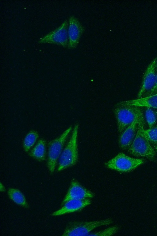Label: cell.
Masks as SVG:
<instances>
[{
    "label": "cell",
    "mask_w": 157,
    "mask_h": 236,
    "mask_svg": "<svg viewBox=\"0 0 157 236\" xmlns=\"http://www.w3.org/2000/svg\"><path fill=\"white\" fill-rule=\"evenodd\" d=\"M144 123L142 113L140 118L137 134L128 148V152L130 154L135 156L154 160L156 154L145 135Z\"/></svg>",
    "instance_id": "6da1fadb"
},
{
    "label": "cell",
    "mask_w": 157,
    "mask_h": 236,
    "mask_svg": "<svg viewBox=\"0 0 157 236\" xmlns=\"http://www.w3.org/2000/svg\"><path fill=\"white\" fill-rule=\"evenodd\" d=\"M79 128L75 125L70 138L66 147L62 151L59 158L57 170L61 171L73 166L77 163L78 159L77 137Z\"/></svg>",
    "instance_id": "7a4b0ae2"
},
{
    "label": "cell",
    "mask_w": 157,
    "mask_h": 236,
    "mask_svg": "<svg viewBox=\"0 0 157 236\" xmlns=\"http://www.w3.org/2000/svg\"><path fill=\"white\" fill-rule=\"evenodd\" d=\"M112 222L110 218L91 221H71L67 224L62 236H87L95 228L109 225Z\"/></svg>",
    "instance_id": "3957f363"
},
{
    "label": "cell",
    "mask_w": 157,
    "mask_h": 236,
    "mask_svg": "<svg viewBox=\"0 0 157 236\" xmlns=\"http://www.w3.org/2000/svg\"><path fill=\"white\" fill-rule=\"evenodd\" d=\"M139 108L138 106L128 104L125 101L116 105L114 112L119 132H122L133 122Z\"/></svg>",
    "instance_id": "277c9868"
},
{
    "label": "cell",
    "mask_w": 157,
    "mask_h": 236,
    "mask_svg": "<svg viewBox=\"0 0 157 236\" xmlns=\"http://www.w3.org/2000/svg\"><path fill=\"white\" fill-rule=\"evenodd\" d=\"M71 129V126L70 127L59 136L49 143L47 166L51 174L54 171L57 160L62 152L64 143Z\"/></svg>",
    "instance_id": "5b68a950"
},
{
    "label": "cell",
    "mask_w": 157,
    "mask_h": 236,
    "mask_svg": "<svg viewBox=\"0 0 157 236\" xmlns=\"http://www.w3.org/2000/svg\"><path fill=\"white\" fill-rule=\"evenodd\" d=\"M144 162L143 159L131 158L121 152L106 162L105 164L109 169L126 172L135 169Z\"/></svg>",
    "instance_id": "8992f818"
},
{
    "label": "cell",
    "mask_w": 157,
    "mask_h": 236,
    "mask_svg": "<svg viewBox=\"0 0 157 236\" xmlns=\"http://www.w3.org/2000/svg\"><path fill=\"white\" fill-rule=\"evenodd\" d=\"M68 22L65 21L58 28L40 38L39 42L57 45L67 48Z\"/></svg>",
    "instance_id": "52a82bcc"
},
{
    "label": "cell",
    "mask_w": 157,
    "mask_h": 236,
    "mask_svg": "<svg viewBox=\"0 0 157 236\" xmlns=\"http://www.w3.org/2000/svg\"><path fill=\"white\" fill-rule=\"evenodd\" d=\"M142 114V111L139 108L134 121L120 135L119 144L121 149L124 150L128 149L132 144L137 134L140 118Z\"/></svg>",
    "instance_id": "ba28073f"
},
{
    "label": "cell",
    "mask_w": 157,
    "mask_h": 236,
    "mask_svg": "<svg viewBox=\"0 0 157 236\" xmlns=\"http://www.w3.org/2000/svg\"><path fill=\"white\" fill-rule=\"evenodd\" d=\"M94 194L84 187L75 179H72L67 192L62 203L63 206L67 201L71 199H92Z\"/></svg>",
    "instance_id": "9c48e42d"
},
{
    "label": "cell",
    "mask_w": 157,
    "mask_h": 236,
    "mask_svg": "<svg viewBox=\"0 0 157 236\" xmlns=\"http://www.w3.org/2000/svg\"><path fill=\"white\" fill-rule=\"evenodd\" d=\"M157 58L149 65L144 74L140 88L138 94V98H142L153 87L156 78Z\"/></svg>",
    "instance_id": "30bf717a"
},
{
    "label": "cell",
    "mask_w": 157,
    "mask_h": 236,
    "mask_svg": "<svg viewBox=\"0 0 157 236\" xmlns=\"http://www.w3.org/2000/svg\"><path fill=\"white\" fill-rule=\"evenodd\" d=\"M84 31L79 20L74 16L70 17L68 20V43L67 48L75 49L78 46L79 40Z\"/></svg>",
    "instance_id": "8fae6325"
},
{
    "label": "cell",
    "mask_w": 157,
    "mask_h": 236,
    "mask_svg": "<svg viewBox=\"0 0 157 236\" xmlns=\"http://www.w3.org/2000/svg\"><path fill=\"white\" fill-rule=\"evenodd\" d=\"M90 199H71L65 203L59 209L51 214L52 216H57L77 211L90 205Z\"/></svg>",
    "instance_id": "7c38bea8"
},
{
    "label": "cell",
    "mask_w": 157,
    "mask_h": 236,
    "mask_svg": "<svg viewBox=\"0 0 157 236\" xmlns=\"http://www.w3.org/2000/svg\"><path fill=\"white\" fill-rule=\"evenodd\" d=\"M128 104L138 107H146L157 109V93L151 96L125 101Z\"/></svg>",
    "instance_id": "4fadbf2b"
},
{
    "label": "cell",
    "mask_w": 157,
    "mask_h": 236,
    "mask_svg": "<svg viewBox=\"0 0 157 236\" xmlns=\"http://www.w3.org/2000/svg\"><path fill=\"white\" fill-rule=\"evenodd\" d=\"M46 141L44 139H40L30 151L29 155L40 161L45 160L46 157Z\"/></svg>",
    "instance_id": "5bb4252c"
},
{
    "label": "cell",
    "mask_w": 157,
    "mask_h": 236,
    "mask_svg": "<svg viewBox=\"0 0 157 236\" xmlns=\"http://www.w3.org/2000/svg\"><path fill=\"white\" fill-rule=\"evenodd\" d=\"M10 199L16 204L25 208H29V206L23 194L19 189L10 188L7 191Z\"/></svg>",
    "instance_id": "9a60e30c"
},
{
    "label": "cell",
    "mask_w": 157,
    "mask_h": 236,
    "mask_svg": "<svg viewBox=\"0 0 157 236\" xmlns=\"http://www.w3.org/2000/svg\"><path fill=\"white\" fill-rule=\"evenodd\" d=\"M39 136L37 132L32 130L25 136L23 142V147L25 152H27L34 145Z\"/></svg>",
    "instance_id": "2e32d148"
},
{
    "label": "cell",
    "mask_w": 157,
    "mask_h": 236,
    "mask_svg": "<svg viewBox=\"0 0 157 236\" xmlns=\"http://www.w3.org/2000/svg\"><path fill=\"white\" fill-rule=\"evenodd\" d=\"M145 116L149 129L154 127L156 123L157 118L155 112L150 107H147L145 112Z\"/></svg>",
    "instance_id": "e0dca14e"
},
{
    "label": "cell",
    "mask_w": 157,
    "mask_h": 236,
    "mask_svg": "<svg viewBox=\"0 0 157 236\" xmlns=\"http://www.w3.org/2000/svg\"><path fill=\"white\" fill-rule=\"evenodd\" d=\"M144 133L151 146L157 144V125L151 129L144 130Z\"/></svg>",
    "instance_id": "ac0fdd59"
},
{
    "label": "cell",
    "mask_w": 157,
    "mask_h": 236,
    "mask_svg": "<svg viewBox=\"0 0 157 236\" xmlns=\"http://www.w3.org/2000/svg\"><path fill=\"white\" fill-rule=\"evenodd\" d=\"M118 228L117 226H113L101 231L89 233L87 236H110L116 233Z\"/></svg>",
    "instance_id": "d6986e66"
},
{
    "label": "cell",
    "mask_w": 157,
    "mask_h": 236,
    "mask_svg": "<svg viewBox=\"0 0 157 236\" xmlns=\"http://www.w3.org/2000/svg\"><path fill=\"white\" fill-rule=\"evenodd\" d=\"M157 93V69H156V78L155 83L152 88L145 94L142 97L153 95Z\"/></svg>",
    "instance_id": "ffe728a7"
},
{
    "label": "cell",
    "mask_w": 157,
    "mask_h": 236,
    "mask_svg": "<svg viewBox=\"0 0 157 236\" xmlns=\"http://www.w3.org/2000/svg\"><path fill=\"white\" fill-rule=\"evenodd\" d=\"M154 151L157 154V144H155V145H154L152 146Z\"/></svg>",
    "instance_id": "44dd1931"
},
{
    "label": "cell",
    "mask_w": 157,
    "mask_h": 236,
    "mask_svg": "<svg viewBox=\"0 0 157 236\" xmlns=\"http://www.w3.org/2000/svg\"><path fill=\"white\" fill-rule=\"evenodd\" d=\"M0 191H5V188L4 186L2 185L1 183H0Z\"/></svg>",
    "instance_id": "7402d4cb"
},
{
    "label": "cell",
    "mask_w": 157,
    "mask_h": 236,
    "mask_svg": "<svg viewBox=\"0 0 157 236\" xmlns=\"http://www.w3.org/2000/svg\"><path fill=\"white\" fill-rule=\"evenodd\" d=\"M156 118H157V109L155 112Z\"/></svg>",
    "instance_id": "603a6c76"
},
{
    "label": "cell",
    "mask_w": 157,
    "mask_h": 236,
    "mask_svg": "<svg viewBox=\"0 0 157 236\" xmlns=\"http://www.w3.org/2000/svg\"></svg>",
    "instance_id": "cb8c5ba5"
}]
</instances>
